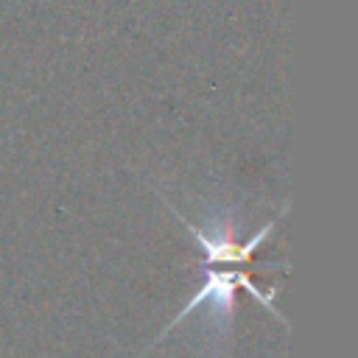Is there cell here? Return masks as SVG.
Segmentation results:
<instances>
[{"instance_id": "1", "label": "cell", "mask_w": 358, "mask_h": 358, "mask_svg": "<svg viewBox=\"0 0 358 358\" xmlns=\"http://www.w3.org/2000/svg\"><path fill=\"white\" fill-rule=\"evenodd\" d=\"M179 215V213H176ZM179 221L196 235V241H199V246L204 249V255H207V263H229V266H238V263H249V257L260 249V243H263V238L274 229V221H268L249 243H235L229 235H215V238H210V235H204L201 229H196V224H187L182 215H179Z\"/></svg>"}]
</instances>
